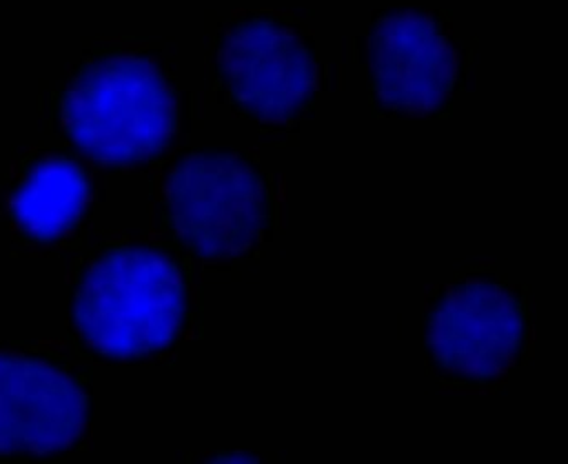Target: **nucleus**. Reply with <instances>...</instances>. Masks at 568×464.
Instances as JSON below:
<instances>
[{
    "label": "nucleus",
    "mask_w": 568,
    "mask_h": 464,
    "mask_svg": "<svg viewBox=\"0 0 568 464\" xmlns=\"http://www.w3.org/2000/svg\"><path fill=\"white\" fill-rule=\"evenodd\" d=\"M524 317L517 300L486 280L446 293L428 320L435 360L459 375L486 380L504 373L519 351Z\"/></svg>",
    "instance_id": "obj_5"
},
{
    "label": "nucleus",
    "mask_w": 568,
    "mask_h": 464,
    "mask_svg": "<svg viewBox=\"0 0 568 464\" xmlns=\"http://www.w3.org/2000/svg\"><path fill=\"white\" fill-rule=\"evenodd\" d=\"M87 424L82 386L58 366L0 353V453H55Z\"/></svg>",
    "instance_id": "obj_6"
},
{
    "label": "nucleus",
    "mask_w": 568,
    "mask_h": 464,
    "mask_svg": "<svg viewBox=\"0 0 568 464\" xmlns=\"http://www.w3.org/2000/svg\"><path fill=\"white\" fill-rule=\"evenodd\" d=\"M175 233L204 258L244 253L266 220V191L255 169L233 153H189L164 182Z\"/></svg>",
    "instance_id": "obj_3"
},
{
    "label": "nucleus",
    "mask_w": 568,
    "mask_h": 464,
    "mask_svg": "<svg viewBox=\"0 0 568 464\" xmlns=\"http://www.w3.org/2000/svg\"><path fill=\"white\" fill-rule=\"evenodd\" d=\"M368 60L377 98L404 111L439 107L457 75V53L419 11H393L377 20L368 38Z\"/></svg>",
    "instance_id": "obj_7"
},
{
    "label": "nucleus",
    "mask_w": 568,
    "mask_h": 464,
    "mask_svg": "<svg viewBox=\"0 0 568 464\" xmlns=\"http://www.w3.org/2000/svg\"><path fill=\"white\" fill-rule=\"evenodd\" d=\"M217 60L233 98L268 122L291 118L317 82V67L304 42L264 18L235 24L224 36Z\"/></svg>",
    "instance_id": "obj_4"
},
{
    "label": "nucleus",
    "mask_w": 568,
    "mask_h": 464,
    "mask_svg": "<svg viewBox=\"0 0 568 464\" xmlns=\"http://www.w3.org/2000/svg\"><path fill=\"white\" fill-rule=\"evenodd\" d=\"M184 315L178 266L149 246L104 253L84 273L73 320L82 337L109 357H135L164 349Z\"/></svg>",
    "instance_id": "obj_1"
},
{
    "label": "nucleus",
    "mask_w": 568,
    "mask_h": 464,
    "mask_svg": "<svg viewBox=\"0 0 568 464\" xmlns=\"http://www.w3.org/2000/svg\"><path fill=\"white\" fill-rule=\"evenodd\" d=\"M89 198L84 171L64 158L42 160L24 178L11 200L20 226L40 240L69 231L82 215Z\"/></svg>",
    "instance_id": "obj_8"
},
{
    "label": "nucleus",
    "mask_w": 568,
    "mask_h": 464,
    "mask_svg": "<svg viewBox=\"0 0 568 464\" xmlns=\"http://www.w3.org/2000/svg\"><path fill=\"white\" fill-rule=\"evenodd\" d=\"M75 147L104 164L151 158L173 135L175 98L155 62L118 53L84 67L62 100Z\"/></svg>",
    "instance_id": "obj_2"
}]
</instances>
